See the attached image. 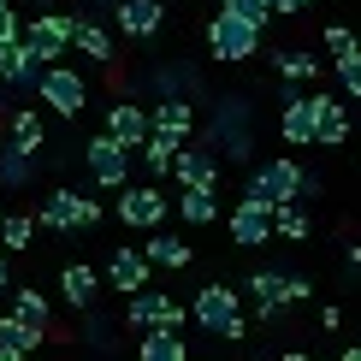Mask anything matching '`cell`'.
<instances>
[{
  "mask_svg": "<svg viewBox=\"0 0 361 361\" xmlns=\"http://www.w3.org/2000/svg\"><path fill=\"white\" fill-rule=\"evenodd\" d=\"M207 148L225 160H243L255 154V101L249 95H214V118H207Z\"/></svg>",
  "mask_w": 361,
  "mask_h": 361,
  "instance_id": "6da1fadb",
  "label": "cell"
},
{
  "mask_svg": "<svg viewBox=\"0 0 361 361\" xmlns=\"http://www.w3.org/2000/svg\"><path fill=\"white\" fill-rule=\"evenodd\" d=\"M190 320L202 326V332H214L225 343H237L249 332V320H243V296L231 290V284H202L195 290V302H190Z\"/></svg>",
  "mask_w": 361,
  "mask_h": 361,
  "instance_id": "7a4b0ae2",
  "label": "cell"
},
{
  "mask_svg": "<svg viewBox=\"0 0 361 361\" xmlns=\"http://www.w3.org/2000/svg\"><path fill=\"white\" fill-rule=\"evenodd\" d=\"M302 190H308V172L296 166L290 154H279V160H267V166H255V172H249V184H243V202L279 207V202H302Z\"/></svg>",
  "mask_w": 361,
  "mask_h": 361,
  "instance_id": "3957f363",
  "label": "cell"
},
{
  "mask_svg": "<svg viewBox=\"0 0 361 361\" xmlns=\"http://www.w3.org/2000/svg\"><path fill=\"white\" fill-rule=\"evenodd\" d=\"M36 225L42 231H89V225H101V202L95 195H83V190H48L42 195V207H36Z\"/></svg>",
  "mask_w": 361,
  "mask_h": 361,
  "instance_id": "277c9868",
  "label": "cell"
},
{
  "mask_svg": "<svg viewBox=\"0 0 361 361\" xmlns=\"http://www.w3.org/2000/svg\"><path fill=\"white\" fill-rule=\"evenodd\" d=\"M207 54L225 59V66H243V59L261 54V24H249V18H237V12H214L207 18Z\"/></svg>",
  "mask_w": 361,
  "mask_h": 361,
  "instance_id": "5b68a950",
  "label": "cell"
},
{
  "mask_svg": "<svg viewBox=\"0 0 361 361\" xmlns=\"http://www.w3.org/2000/svg\"><path fill=\"white\" fill-rule=\"evenodd\" d=\"M130 154H137V148H125L118 137L101 130V137H89V148H83V166H89V178H95L101 190H125L130 184Z\"/></svg>",
  "mask_w": 361,
  "mask_h": 361,
  "instance_id": "8992f818",
  "label": "cell"
},
{
  "mask_svg": "<svg viewBox=\"0 0 361 361\" xmlns=\"http://www.w3.org/2000/svg\"><path fill=\"white\" fill-rule=\"evenodd\" d=\"M42 101H48V113H59V118H78L83 107H89V78L78 66H48L42 71V89H36Z\"/></svg>",
  "mask_w": 361,
  "mask_h": 361,
  "instance_id": "52a82bcc",
  "label": "cell"
},
{
  "mask_svg": "<svg viewBox=\"0 0 361 361\" xmlns=\"http://www.w3.org/2000/svg\"><path fill=\"white\" fill-rule=\"evenodd\" d=\"M125 326H130V332H154V326L184 332V308H178L166 290H154V284H148V290H137V296L125 302Z\"/></svg>",
  "mask_w": 361,
  "mask_h": 361,
  "instance_id": "ba28073f",
  "label": "cell"
},
{
  "mask_svg": "<svg viewBox=\"0 0 361 361\" xmlns=\"http://www.w3.org/2000/svg\"><path fill=\"white\" fill-rule=\"evenodd\" d=\"M166 195H160V184H125L118 190V219L130 225V231H160L166 225Z\"/></svg>",
  "mask_w": 361,
  "mask_h": 361,
  "instance_id": "9c48e42d",
  "label": "cell"
},
{
  "mask_svg": "<svg viewBox=\"0 0 361 361\" xmlns=\"http://www.w3.org/2000/svg\"><path fill=\"white\" fill-rule=\"evenodd\" d=\"M71 36H78V18H71V12H36V18L24 24V42L48 59V66H59V54H71Z\"/></svg>",
  "mask_w": 361,
  "mask_h": 361,
  "instance_id": "30bf717a",
  "label": "cell"
},
{
  "mask_svg": "<svg viewBox=\"0 0 361 361\" xmlns=\"http://www.w3.org/2000/svg\"><path fill=\"white\" fill-rule=\"evenodd\" d=\"M42 71H48V59L30 48V42H6V48H0V83H6V89L36 95V89H42Z\"/></svg>",
  "mask_w": 361,
  "mask_h": 361,
  "instance_id": "8fae6325",
  "label": "cell"
},
{
  "mask_svg": "<svg viewBox=\"0 0 361 361\" xmlns=\"http://www.w3.org/2000/svg\"><path fill=\"white\" fill-rule=\"evenodd\" d=\"M172 178L184 190H214L219 184V154L207 142H184V148H178V160H172Z\"/></svg>",
  "mask_w": 361,
  "mask_h": 361,
  "instance_id": "7c38bea8",
  "label": "cell"
},
{
  "mask_svg": "<svg viewBox=\"0 0 361 361\" xmlns=\"http://www.w3.org/2000/svg\"><path fill=\"white\" fill-rule=\"evenodd\" d=\"M279 130L290 148H314V95H302V83H284V113Z\"/></svg>",
  "mask_w": 361,
  "mask_h": 361,
  "instance_id": "4fadbf2b",
  "label": "cell"
},
{
  "mask_svg": "<svg viewBox=\"0 0 361 361\" xmlns=\"http://www.w3.org/2000/svg\"><path fill=\"white\" fill-rule=\"evenodd\" d=\"M148 273H154L148 249H137V243H118L113 249V261H107V284H113V290L137 296V290H148Z\"/></svg>",
  "mask_w": 361,
  "mask_h": 361,
  "instance_id": "5bb4252c",
  "label": "cell"
},
{
  "mask_svg": "<svg viewBox=\"0 0 361 361\" xmlns=\"http://www.w3.org/2000/svg\"><path fill=\"white\" fill-rule=\"evenodd\" d=\"M113 24H118V36L148 42V36H160V24H166V0H125V6L113 12Z\"/></svg>",
  "mask_w": 361,
  "mask_h": 361,
  "instance_id": "9a60e30c",
  "label": "cell"
},
{
  "mask_svg": "<svg viewBox=\"0 0 361 361\" xmlns=\"http://www.w3.org/2000/svg\"><path fill=\"white\" fill-rule=\"evenodd\" d=\"M273 207H261V202H237L231 207V243H243V249H261V243H273Z\"/></svg>",
  "mask_w": 361,
  "mask_h": 361,
  "instance_id": "2e32d148",
  "label": "cell"
},
{
  "mask_svg": "<svg viewBox=\"0 0 361 361\" xmlns=\"http://www.w3.org/2000/svg\"><path fill=\"white\" fill-rule=\"evenodd\" d=\"M350 142V107L338 95H314V148H343Z\"/></svg>",
  "mask_w": 361,
  "mask_h": 361,
  "instance_id": "e0dca14e",
  "label": "cell"
},
{
  "mask_svg": "<svg viewBox=\"0 0 361 361\" xmlns=\"http://www.w3.org/2000/svg\"><path fill=\"white\" fill-rule=\"evenodd\" d=\"M107 137H118L125 148H142L148 137H154V118H148L137 101H113L107 107Z\"/></svg>",
  "mask_w": 361,
  "mask_h": 361,
  "instance_id": "ac0fdd59",
  "label": "cell"
},
{
  "mask_svg": "<svg viewBox=\"0 0 361 361\" xmlns=\"http://www.w3.org/2000/svg\"><path fill=\"white\" fill-rule=\"evenodd\" d=\"M59 296H66V308L89 314V308L101 302V273H95V267H83V261H71L66 273H59Z\"/></svg>",
  "mask_w": 361,
  "mask_h": 361,
  "instance_id": "d6986e66",
  "label": "cell"
},
{
  "mask_svg": "<svg viewBox=\"0 0 361 361\" xmlns=\"http://www.w3.org/2000/svg\"><path fill=\"white\" fill-rule=\"evenodd\" d=\"M148 89H154V101H172V95H202V78H195V66H184V59H172V66H154L148 71Z\"/></svg>",
  "mask_w": 361,
  "mask_h": 361,
  "instance_id": "ffe728a7",
  "label": "cell"
},
{
  "mask_svg": "<svg viewBox=\"0 0 361 361\" xmlns=\"http://www.w3.org/2000/svg\"><path fill=\"white\" fill-rule=\"evenodd\" d=\"M243 290L255 296V314L261 320H279L284 308H290V296H284V273H273V267H261V273H249Z\"/></svg>",
  "mask_w": 361,
  "mask_h": 361,
  "instance_id": "44dd1931",
  "label": "cell"
},
{
  "mask_svg": "<svg viewBox=\"0 0 361 361\" xmlns=\"http://www.w3.org/2000/svg\"><path fill=\"white\" fill-rule=\"evenodd\" d=\"M148 118H154V130H160V137H172V142H190V137H195V107H190L184 95L154 101V107H148Z\"/></svg>",
  "mask_w": 361,
  "mask_h": 361,
  "instance_id": "7402d4cb",
  "label": "cell"
},
{
  "mask_svg": "<svg viewBox=\"0 0 361 361\" xmlns=\"http://www.w3.org/2000/svg\"><path fill=\"white\" fill-rule=\"evenodd\" d=\"M71 54H89L95 66H113V59H118V42H113V30L101 24V18H78V36H71Z\"/></svg>",
  "mask_w": 361,
  "mask_h": 361,
  "instance_id": "603a6c76",
  "label": "cell"
},
{
  "mask_svg": "<svg viewBox=\"0 0 361 361\" xmlns=\"http://www.w3.org/2000/svg\"><path fill=\"white\" fill-rule=\"evenodd\" d=\"M273 71L284 83H314V78H320V54H308V48H273Z\"/></svg>",
  "mask_w": 361,
  "mask_h": 361,
  "instance_id": "cb8c5ba5",
  "label": "cell"
},
{
  "mask_svg": "<svg viewBox=\"0 0 361 361\" xmlns=\"http://www.w3.org/2000/svg\"><path fill=\"white\" fill-rule=\"evenodd\" d=\"M137 361H190V355H184V338L172 326H154V332L137 338Z\"/></svg>",
  "mask_w": 361,
  "mask_h": 361,
  "instance_id": "d4e9b609",
  "label": "cell"
},
{
  "mask_svg": "<svg viewBox=\"0 0 361 361\" xmlns=\"http://www.w3.org/2000/svg\"><path fill=\"white\" fill-rule=\"evenodd\" d=\"M142 249H148V261H154V267H172V273H178V267H190V243L178 231H148Z\"/></svg>",
  "mask_w": 361,
  "mask_h": 361,
  "instance_id": "484cf974",
  "label": "cell"
},
{
  "mask_svg": "<svg viewBox=\"0 0 361 361\" xmlns=\"http://www.w3.org/2000/svg\"><path fill=\"white\" fill-rule=\"evenodd\" d=\"M12 314L24 326H36V332H54V302L42 290H12Z\"/></svg>",
  "mask_w": 361,
  "mask_h": 361,
  "instance_id": "4316f807",
  "label": "cell"
},
{
  "mask_svg": "<svg viewBox=\"0 0 361 361\" xmlns=\"http://www.w3.org/2000/svg\"><path fill=\"white\" fill-rule=\"evenodd\" d=\"M6 142H12V148H24V154H42V113H36V107L12 113V125H6Z\"/></svg>",
  "mask_w": 361,
  "mask_h": 361,
  "instance_id": "83f0119b",
  "label": "cell"
},
{
  "mask_svg": "<svg viewBox=\"0 0 361 361\" xmlns=\"http://www.w3.org/2000/svg\"><path fill=\"white\" fill-rule=\"evenodd\" d=\"M30 178H36V154H24V148H0V184H6V190H24L30 184Z\"/></svg>",
  "mask_w": 361,
  "mask_h": 361,
  "instance_id": "f1b7e54d",
  "label": "cell"
},
{
  "mask_svg": "<svg viewBox=\"0 0 361 361\" xmlns=\"http://www.w3.org/2000/svg\"><path fill=\"white\" fill-rule=\"evenodd\" d=\"M178 214H184V225H214L219 219V195L214 190H184L178 195Z\"/></svg>",
  "mask_w": 361,
  "mask_h": 361,
  "instance_id": "f546056e",
  "label": "cell"
},
{
  "mask_svg": "<svg viewBox=\"0 0 361 361\" xmlns=\"http://www.w3.org/2000/svg\"><path fill=\"white\" fill-rule=\"evenodd\" d=\"M178 148H184V142H172V137H160V130H154V137L137 148L142 166H148V178H166V172H172V160H178Z\"/></svg>",
  "mask_w": 361,
  "mask_h": 361,
  "instance_id": "4dcf8cb0",
  "label": "cell"
},
{
  "mask_svg": "<svg viewBox=\"0 0 361 361\" xmlns=\"http://www.w3.org/2000/svg\"><path fill=\"white\" fill-rule=\"evenodd\" d=\"M0 343H12L18 355H30V350H42V343H48V332H36V326H24L18 314H0Z\"/></svg>",
  "mask_w": 361,
  "mask_h": 361,
  "instance_id": "1f68e13d",
  "label": "cell"
},
{
  "mask_svg": "<svg viewBox=\"0 0 361 361\" xmlns=\"http://www.w3.org/2000/svg\"><path fill=\"white\" fill-rule=\"evenodd\" d=\"M273 231L284 237V243H302V237L314 231L308 214H302V202H279V207H273Z\"/></svg>",
  "mask_w": 361,
  "mask_h": 361,
  "instance_id": "d6a6232c",
  "label": "cell"
},
{
  "mask_svg": "<svg viewBox=\"0 0 361 361\" xmlns=\"http://www.w3.org/2000/svg\"><path fill=\"white\" fill-rule=\"evenodd\" d=\"M30 237H36V214H6L0 219V249L6 255H24Z\"/></svg>",
  "mask_w": 361,
  "mask_h": 361,
  "instance_id": "836d02e7",
  "label": "cell"
},
{
  "mask_svg": "<svg viewBox=\"0 0 361 361\" xmlns=\"http://www.w3.org/2000/svg\"><path fill=\"white\" fill-rule=\"evenodd\" d=\"M83 343H89V350H101V355H107L113 343H118V338H113V320H107V314H95V308L83 314Z\"/></svg>",
  "mask_w": 361,
  "mask_h": 361,
  "instance_id": "e575fe53",
  "label": "cell"
},
{
  "mask_svg": "<svg viewBox=\"0 0 361 361\" xmlns=\"http://www.w3.org/2000/svg\"><path fill=\"white\" fill-rule=\"evenodd\" d=\"M320 42H326V54H332V59H343V54H361L350 24H326V36H320Z\"/></svg>",
  "mask_w": 361,
  "mask_h": 361,
  "instance_id": "d590c367",
  "label": "cell"
},
{
  "mask_svg": "<svg viewBox=\"0 0 361 361\" xmlns=\"http://www.w3.org/2000/svg\"><path fill=\"white\" fill-rule=\"evenodd\" d=\"M225 12H237V18H249V24H261L267 30V18H273V0H219Z\"/></svg>",
  "mask_w": 361,
  "mask_h": 361,
  "instance_id": "8d00e7d4",
  "label": "cell"
},
{
  "mask_svg": "<svg viewBox=\"0 0 361 361\" xmlns=\"http://www.w3.org/2000/svg\"><path fill=\"white\" fill-rule=\"evenodd\" d=\"M338 89H343L350 101H361V54H343V59H338Z\"/></svg>",
  "mask_w": 361,
  "mask_h": 361,
  "instance_id": "74e56055",
  "label": "cell"
},
{
  "mask_svg": "<svg viewBox=\"0 0 361 361\" xmlns=\"http://www.w3.org/2000/svg\"><path fill=\"white\" fill-rule=\"evenodd\" d=\"M6 42H24V18L12 6H0V48H6Z\"/></svg>",
  "mask_w": 361,
  "mask_h": 361,
  "instance_id": "f35d334b",
  "label": "cell"
},
{
  "mask_svg": "<svg viewBox=\"0 0 361 361\" xmlns=\"http://www.w3.org/2000/svg\"><path fill=\"white\" fill-rule=\"evenodd\" d=\"M284 296H290V308H296V302H308V296H314V284L302 273H284Z\"/></svg>",
  "mask_w": 361,
  "mask_h": 361,
  "instance_id": "ab89813d",
  "label": "cell"
},
{
  "mask_svg": "<svg viewBox=\"0 0 361 361\" xmlns=\"http://www.w3.org/2000/svg\"><path fill=\"white\" fill-rule=\"evenodd\" d=\"M320 326H326V332H338V326H343V308L326 302V308H320Z\"/></svg>",
  "mask_w": 361,
  "mask_h": 361,
  "instance_id": "60d3db41",
  "label": "cell"
},
{
  "mask_svg": "<svg viewBox=\"0 0 361 361\" xmlns=\"http://www.w3.org/2000/svg\"><path fill=\"white\" fill-rule=\"evenodd\" d=\"M308 6V0H273V12H279V18H290V12H302Z\"/></svg>",
  "mask_w": 361,
  "mask_h": 361,
  "instance_id": "b9f144b4",
  "label": "cell"
},
{
  "mask_svg": "<svg viewBox=\"0 0 361 361\" xmlns=\"http://www.w3.org/2000/svg\"><path fill=\"white\" fill-rule=\"evenodd\" d=\"M0 290H12V267H6V249H0Z\"/></svg>",
  "mask_w": 361,
  "mask_h": 361,
  "instance_id": "7bdbcfd3",
  "label": "cell"
},
{
  "mask_svg": "<svg viewBox=\"0 0 361 361\" xmlns=\"http://www.w3.org/2000/svg\"><path fill=\"white\" fill-rule=\"evenodd\" d=\"M0 361H24L18 350H12V343H0Z\"/></svg>",
  "mask_w": 361,
  "mask_h": 361,
  "instance_id": "ee69618b",
  "label": "cell"
},
{
  "mask_svg": "<svg viewBox=\"0 0 361 361\" xmlns=\"http://www.w3.org/2000/svg\"><path fill=\"white\" fill-rule=\"evenodd\" d=\"M338 361H361V343H350V350H343V355H338Z\"/></svg>",
  "mask_w": 361,
  "mask_h": 361,
  "instance_id": "f6af8a7d",
  "label": "cell"
},
{
  "mask_svg": "<svg viewBox=\"0 0 361 361\" xmlns=\"http://www.w3.org/2000/svg\"><path fill=\"white\" fill-rule=\"evenodd\" d=\"M350 267H355V273H361V243H350Z\"/></svg>",
  "mask_w": 361,
  "mask_h": 361,
  "instance_id": "bcb514c9",
  "label": "cell"
},
{
  "mask_svg": "<svg viewBox=\"0 0 361 361\" xmlns=\"http://www.w3.org/2000/svg\"><path fill=\"white\" fill-rule=\"evenodd\" d=\"M279 361H308V355H302V350H284V355H279Z\"/></svg>",
  "mask_w": 361,
  "mask_h": 361,
  "instance_id": "7dc6e473",
  "label": "cell"
},
{
  "mask_svg": "<svg viewBox=\"0 0 361 361\" xmlns=\"http://www.w3.org/2000/svg\"><path fill=\"white\" fill-rule=\"evenodd\" d=\"M95 6H107V12H118V6H125V0H95Z\"/></svg>",
  "mask_w": 361,
  "mask_h": 361,
  "instance_id": "c3c4849f",
  "label": "cell"
},
{
  "mask_svg": "<svg viewBox=\"0 0 361 361\" xmlns=\"http://www.w3.org/2000/svg\"><path fill=\"white\" fill-rule=\"evenodd\" d=\"M36 6H42V12H59V6H54V0H36Z\"/></svg>",
  "mask_w": 361,
  "mask_h": 361,
  "instance_id": "681fc988",
  "label": "cell"
},
{
  "mask_svg": "<svg viewBox=\"0 0 361 361\" xmlns=\"http://www.w3.org/2000/svg\"><path fill=\"white\" fill-rule=\"evenodd\" d=\"M0 6H12V0H0Z\"/></svg>",
  "mask_w": 361,
  "mask_h": 361,
  "instance_id": "f907efd6",
  "label": "cell"
},
{
  "mask_svg": "<svg viewBox=\"0 0 361 361\" xmlns=\"http://www.w3.org/2000/svg\"><path fill=\"white\" fill-rule=\"evenodd\" d=\"M308 6H314V0H308Z\"/></svg>",
  "mask_w": 361,
  "mask_h": 361,
  "instance_id": "816d5d0a",
  "label": "cell"
},
{
  "mask_svg": "<svg viewBox=\"0 0 361 361\" xmlns=\"http://www.w3.org/2000/svg\"><path fill=\"white\" fill-rule=\"evenodd\" d=\"M0 89H6V83H0Z\"/></svg>",
  "mask_w": 361,
  "mask_h": 361,
  "instance_id": "f5cc1de1",
  "label": "cell"
}]
</instances>
